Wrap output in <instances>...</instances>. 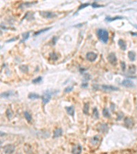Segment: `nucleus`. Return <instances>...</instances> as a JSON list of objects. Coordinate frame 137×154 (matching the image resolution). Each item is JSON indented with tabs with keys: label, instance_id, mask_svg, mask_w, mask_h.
<instances>
[{
	"label": "nucleus",
	"instance_id": "aec40b11",
	"mask_svg": "<svg viewBox=\"0 0 137 154\" xmlns=\"http://www.w3.org/2000/svg\"><path fill=\"white\" fill-rule=\"evenodd\" d=\"M24 116H25V118H26V121L27 122L30 123L32 121V115H31L30 113H29L27 111H26V112H24Z\"/></svg>",
	"mask_w": 137,
	"mask_h": 154
},
{
	"label": "nucleus",
	"instance_id": "e433bc0d",
	"mask_svg": "<svg viewBox=\"0 0 137 154\" xmlns=\"http://www.w3.org/2000/svg\"></svg>",
	"mask_w": 137,
	"mask_h": 154
},
{
	"label": "nucleus",
	"instance_id": "72a5a7b5",
	"mask_svg": "<svg viewBox=\"0 0 137 154\" xmlns=\"http://www.w3.org/2000/svg\"><path fill=\"white\" fill-rule=\"evenodd\" d=\"M120 64H121V69H122V71H125V63L123 62V61H121V62H120Z\"/></svg>",
	"mask_w": 137,
	"mask_h": 154
},
{
	"label": "nucleus",
	"instance_id": "a211bd4d",
	"mask_svg": "<svg viewBox=\"0 0 137 154\" xmlns=\"http://www.w3.org/2000/svg\"><path fill=\"white\" fill-rule=\"evenodd\" d=\"M13 95V92L12 91H7V92H2L1 94V97H3V98H8L10 96H12Z\"/></svg>",
	"mask_w": 137,
	"mask_h": 154
},
{
	"label": "nucleus",
	"instance_id": "393cba45",
	"mask_svg": "<svg viewBox=\"0 0 137 154\" xmlns=\"http://www.w3.org/2000/svg\"><path fill=\"white\" fill-rule=\"evenodd\" d=\"M49 57H50V58L53 61H56V60L58 59V54H57L56 53H55V52H53L52 53H50V54H49Z\"/></svg>",
	"mask_w": 137,
	"mask_h": 154
},
{
	"label": "nucleus",
	"instance_id": "bb28decb",
	"mask_svg": "<svg viewBox=\"0 0 137 154\" xmlns=\"http://www.w3.org/2000/svg\"><path fill=\"white\" fill-rule=\"evenodd\" d=\"M19 69L23 73H27L28 71H29L28 66H26V65H21V66H20Z\"/></svg>",
	"mask_w": 137,
	"mask_h": 154
},
{
	"label": "nucleus",
	"instance_id": "f704fd0d",
	"mask_svg": "<svg viewBox=\"0 0 137 154\" xmlns=\"http://www.w3.org/2000/svg\"><path fill=\"white\" fill-rule=\"evenodd\" d=\"M92 6H93V8H100V7H103V6L99 5L96 2H94L92 4Z\"/></svg>",
	"mask_w": 137,
	"mask_h": 154
},
{
	"label": "nucleus",
	"instance_id": "6ab92c4d",
	"mask_svg": "<svg viewBox=\"0 0 137 154\" xmlns=\"http://www.w3.org/2000/svg\"><path fill=\"white\" fill-rule=\"evenodd\" d=\"M28 98L30 99H32V100H34V99H39L40 98V95L36 94V93H33V92H31L28 95Z\"/></svg>",
	"mask_w": 137,
	"mask_h": 154
},
{
	"label": "nucleus",
	"instance_id": "f3484780",
	"mask_svg": "<svg viewBox=\"0 0 137 154\" xmlns=\"http://www.w3.org/2000/svg\"><path fill=\"white\" fill-rule=\"evenodd\" d=\"M128 58L130 59V60L132 61V62L134 61L135 59H136V53H135V52H134V51H129L128 52Z\"/></svg>",
	"mask_w": 137,
	"mask_h": 154
},
{
	"label": "nucleus",
	"instance_id": "473e14b6",
	"mask_svg": "<svg viewBox=\"0 0 137 154\" xmlns=\"http://www.w3.org/2000/svg\"><path fill=\"white\" fill-rule=\"evenodd\" d=\"M90 5V4H88V3H86V4H82L78 8V10H82V9H83V8H86L87 6H88Z\"/></svg>",
	"mask_w": 137,
	"mask_h": 154
},
{
	"label": "nucleus",
	"instance_id": "412c9836",
	"mask_svg": "<svg viewBox=\"0 0 137 154\" xmlns=\"http://www.w3.org/2000/svg\"><path fill=\"white\" fill-rule=\"evenodd\" d=\"M93 117L95 119H98L99 117V112H98V110L97 108H94V109L93 110Z\"/></svg>",
	"mask_w": 137,
	"mask_h": 154
},
{
	"label": "nucleus",
	"instance_id": "423d86ee",
	"mask_svg": "<svg viewBox=\"0 0 137 154\" xmlns=\"http://www.w3.org/2000/svg\"><path fill=\"white\" fill-rule=\"evenodd\" d=\"M86 58L90 62H94L97 59V53L91 51V52H88L86 53Z\"/></svg>",
	"mask_w": 137,
	"mask_h": 154
},
{
	"label": "nucleus",
	"instance_id": "7c9ffc66",
	"mask_svg": "<svg viewBox=\"0 0 137 154\" xmlns=\"http://www.w3.org/2000/svg\"><path fill=\"white\" fill-rule=\"evenodd\" d=\"M42 79H43L42 77L39 76V77H36V78H35V79H34L32 80V83L33 84H39V83H40L41 81H42Z\"/></svg>",
	"mask_w": 137,
	"mask_h": 154
},
{
	"label": "nucleus",
	"instance_id": "a878e982",
	"mask_svg": "<svg viewBox=\"0 0 137 154\" xmlns=\"http://www.w3.org/2000/svg\"><path fill=\"white\" fill-rule=\"evenodd\" d=\"M36 2H26V3H24V4H21V6H19V8H26V7H30L33 4H35Z\"/></svg>",
	"mask_w": 137,
	"mask_h": 154
},
{
	"label": "nucleus",
	"instance_id": "c756f323",
	"mask_svg": "<svg viewBox=\"0 0 137 154\" xmlns=\"http://www.w3.org/2000/svg\"><path fill=\"white\" fill-rule=\"evenodd\" d=\"M6 115L7 117H8L9 119H11L13 118V112H12L10 110L8 109L6 110Z\"/></svg>",
	"mask_w": 137,
	"mask_h": 154
},
{
	"label": "nucleus",
	"instance_id": "9d476101",
	"mask_svg": "<svg viewBox=\"0 0 137 154\" xmlns=\"http://www.w3.org/2000/svg\"><path fill=\"white\" fill-rule=\"evenodd\" d=\"M102 88L104 90H108V91H117L119 88L117 87L113 86H110V85H102Z\"/></svg>",
	"mask_w": 137,
	"mask_h": 154
},
{
	"label": "nucleus",
	"instance_id": "c85d7f7f",
	"mask_svg": "<svg viewBox=\"0 0 137 154\" xmlns=\"http://www.w3.org/2000/svg\"><path fill=\"white\" fill-rule=\"evenodd\" d=\"M22 36H23V39L21 40V42L26 41V40H27L28 38L30 37V32H26V33H23V34H22Z\"/></svg>",
	"mask_w": 137,
	"mask_h": 154
},
{
	"label": "nucleus",
	"instance_id": "cd10ccee",
	"mask_svg": "<svg viewBox=\"0 0 137 154\" xmlns=\"http://www.w3.org/2000/svg\"><path fill=\"white\" fill-rule=\"evenodd\" d=\"M52 27H47V28H44V29H43V30H40L39 31H37V32H36L34 33V36H37V35H39L40 34H41V33H43V32H45L46 31H47V30H50Z\"/></svg>",
	"mask_w": 137,
	"mask_h": 154
},
{
	"label": "nucleus",
	"instance_id": "0eeeda50",
	"mask_svg": "<svg viewBox=\"0 0 137 154\" xmlns=\"http://www.w3.org/2000/svg\"><path fill=\"white\" fill-rule=\"evenodd\" d=\"M124 125L126 128H132L134 125V121L131 119V118H129V117H126L124 119Z\"/></svg>",
	"mask_w": 137,
	"mask_h": 154
},
{
	"label": "nucleus",
	"instance_id": "f03ea898",
	"mask_svg": "<svg viewBox=\"0 0 137 154\" xmlns=\"http://www.w3.org/2000/svg\"><path fill=\"white\" fill-rule=\"evenodd\" d=\"M52 95L53 93L50 90H47V91H45L43 93V95H42V97H41V99H42L43 103L44 105L48 103L49 102V101L51 100Z\"/></svg>",
	"mask_w": 137,
	"mask_h": 154
},
{
	"label": "nucleus",
	"instance_id": "b1692460",
	"mask_svg": "<svg viewBox=\"0 0 137 154\" xmlns=\"http://www.w3.org/2000/svg\"><path fill=\"white\" fill-rule=\"evenodd\" d=\"M88 112H89V104L88 103H86L84 106L83 112L85 114H88Z\"/></svg>",
	"mask_w": 137,
	"mask_h": 154
},
{
	"label": "nucleus",
	"instance_id": "dca6fc26",
	"mask_svg": "<svg viewBox=\"0 0 137 154\" xmlns=\"http://www.w3.org/2000/svg\"><path fill=\"white\" fill-rule=\"evenodd\" d=\"M99 130L102 132H104V133H106L108 132V125L106 124H101L100 125V127H99Z\"/></svg>",
	"mask_w": 137,
	"mask_h": 154
},
{
	"label": "nucleus",
	"instance_id": "39448f33",
	"mask_svg": "<svg viewBox=\"0 0 137 154\" xmlns=\"http://www.w3.org/2000/svg\"><path fill=\"white\" fill-rule=\"evenodd\" d=\"M107 59H108V62H109L111 64H112V65H115V64H117V58L115 54L114 53H110L108 56Z\"/></svg>",
	"mask_w": 137,
	"mask_h": 154
},
{
	"label": "nucleus",
	"instance_id": "4468645a",
	"mask_svg": "<svg viewBox=\"0 0 137 154\" xmlns=\"http://www.w3.org/2000/svg\"><path fill=\"white\" fill-rule=\"evenodd\" d=\"M66 112L68 113V114H69L71 116H73L75 114V109H74V107L73 106H69V107H66Z\"/></svg>",
	"mask_w": 137,
	"mask_h": 154
},
{
	"label": "nucleus",
	"instance_id": "1a4fd4ad",
	"mask_svg": "<svg viewBox=\"0 0 137 154\" xmlns=\"http://www.w3.org/2000/svg\"><path fill=\"white\" fill-rule=\"evenodd\" d=\"M82 151V147L80 145H76L71 150L72 154H81Z\"/></svg>",
	"mask_w": 137,
	"mask_h": 154
},
{
	"label": "nucleus",
	"instance_id": "20e7f679",
	"mask_svg": "<svg viewBox=\"0 0 137 154\" xmlns=\"http://www.w3.org/2000/svg\"><path fill=\"white\" fill-rule=\"evenodd\" d=\"M4 151L5 154H13L15 151V146L13 145H7L4 147Z\"/></svg>",
	"mask_w": 137,
	"mask_h": 154
},
{
	"label": "nucleus",
	"instance_id": "ddd939ff",
	"mask_svg": "<svg viewBox=\"0 0 137 154\" xmlns=\"http://www.w3.org/2000/svg\"><path fill=\"white\" fill-rule=\"evenodd\" d=\"M100 136H95L94 137H93L91 139V142L92 145H97L98 143H99L100 142Z\"/></svg>",
	"mask_w": 137,
	"mask_h": 154
},
{
	"label": "nucleus",
	"instance_id": "f257e3e1",
	"mask_svg": "<svg viewBox=\"0 0 137 154\" xmlns=\"http://www.w3.org/2000/svg\"><path fill=\"white\" fill-rule=\"evenodd\" d=\"M97 36L100 39L101 41H102L104 43H107L109 39V34L108 32L104 29H99L97 32Z\"/></svg>",
	"mask_w": 137,
	"mask_h": 154
},
{
	"label": "nucleus",
	"instance_id": "f8f14e48",
	"mask_svg": "<svg viewBox=\"0 0 137 154\" xmlns=\"http://www.w3.org/2000/svg\"><path fill=\"white\" fill-rule=\"evenodd\" d=\"M118 45H119V47L121 48V50H123V51L126 50V49H127V45H126V43H125V42L124 41V40L119 39V41H118Z\"/></svg>",
	"mask_w": 137,
	"mask_h": 154
},
{
	"label": "nucleus",
	"instance_id": "c9c22d12",
	"mask_svg": "<svg viewBox=\"0 0 137 154\" xmlns=\"http://www.w3.org/2000/svg\"><path fill=\"white\" fill-rule=\"evenodd\" d=\"M17 39H18V37H14V38H13V39H11V40H7L6 43H10V42H13V41L16 40Z\"/></svg>",
	"mask_w": 137,
	"mask_h": 154
},
{
	"label": "nucleus",
	"instance_id": "7ed1b4c3",
	"mask_svg": "<svg viewBox=\"0 0 137 154\" xmlns=\"http://www.w3.org/2000/svg\"><path fill=\"white\" fill-rule=\"evenodd\" d=\"M40 15L45 19H53L57 17V14L53 12L50 11H40Z\"/></svg>",
	"mask_w": 137,
	"mask_h": 154
},
{
	"label": "nucleus",
	"instance_id": "5701e85b",
	"mask_svg": "<svg viewBox=\"0 0 137 154\" xmlns=\"http://www.w3.org/2000/svg\"><path fill=\"white\" fill-rule=\"evenodd\" d=\"M103 116H104L105 118H107V119H109L110 117V112L109 110L107 109V108H104L103 110Z\"/></svg>",
	"mask_w": 137,
	"mask_h": 154
},
{
	"label": "nucleus",
	"instance_id": "9b49d317",
	"mask_svg": "<svg viewBox=\"0 0 137 154\" xmlns=\"http://www.w3.org/2000/svg\"><path fill=\"white\" fill-rule=\"evenodd\" d=\"M63 134V131L61 128H57L53 132V138H57L60 137Z\"/></svg>",
	"mask_w": 137,
	"mask_h": 154
},
{
	"label": "nucleus",
	"instance_id": "2f4dec72",
	"mask_svg": "<svg viewBox=\"0 0 137 154\" xmlns=\"http://www.w3.org/2000/svg\"><path fill=\"white\" fill-rule=\"evenodd\" d=\"M73 90V86H68V87H66V88H65L64 92H65V93H68V92H71Z\"/></svg>",
	"mask_w": 137,
	"mask_h": 154
},
{
	"label": "nucleus",
	"instance_id": "2eb2a0df",
	"mask_svg": "<svg viewBox=\"0 0 137 154\" xmlns=\"http://www.w3.org/2000/svg\"><path fill=\"white\" fill-rule=\"evenodd\" d=\"M124 17H121V16H117V17H106V20L108 21V22H112V21H116L117 19H122Z\"/></svg>",
	"mask_w": 137,
	"mask_h": 154
},
{
	"label": "nucleus",
	"instance_id": "6e6552de",
	"mask_svg": "<svg viewBox=\"0 0 137 154\" xmlns=\"http://www.w3.org/2000/svg\"><path fill=\"white\" fill-rule=\"evenodd\" d=\"M122 86L126 88H133L134 87V84L130 79H124L121 82Z\"/></svg>",
	"mask_w": 137,
	"mask_h": 154
},
{
	"label": "nucleus",
	"instance_id": "4be33fe9",
	"mask_svg": "<svg viewBox=\"0 0 137 154\" xmlns=\"http://www.w3.org/2000/svg\"><path fill=\"white\" fill-rule=\"evenodd\" d=\"M137 71V68H136V66L134 65H130L129 66V69H128V73L130 74H134L136 73Z\"/></svg>",
	"mask_w": 137,
	"mask_h": 154
}]
</instances>
